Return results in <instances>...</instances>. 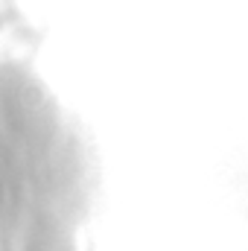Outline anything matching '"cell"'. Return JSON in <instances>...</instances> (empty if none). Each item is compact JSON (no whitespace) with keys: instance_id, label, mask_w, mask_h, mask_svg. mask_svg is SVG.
<instances>
[{"instance_id":"cell-1","label":"cell","mask_w":248,"mask_h":251,"mask_svg":"<svg viewBox=\"0 0 248 251\" xmlns=\"http://www.w3.org/2000/svg\"><path fill=\"white\" fill-rule=\"evenodd\" d=\"M97 164L62 102L0 64V251H85Z\"/></svg>"}]
</instances>
